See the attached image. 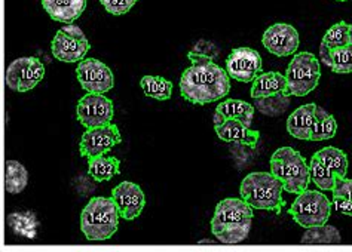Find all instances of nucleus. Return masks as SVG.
Returning <instances> with one entry per match:
<instances>
[{
  "label": "nucleus",
  "instance_id": "obj_23",
  "mask_svg": "<svg viewBox=\"0 0 352 252\" xmlns=\"http://www.w3.org/2000/svg\"><path fill=\"white\" fill-rule=\"evenodd\" d=\"M27 183H29V172L25 166L18 161L5 162V190L9 194H20Z\"/></svg>",
  "mask_w": 352,
  "mask_h": 252
},
{
  "label": "nucleus",
  "instance_id": "obj_29",
  "mask_svg": "<svg viewBox=\"0 0 352 252\" xmlns=\"http://www.w3.org/2000/svg\"><path fill=\"white\" fill-rule=\"evenodd\" d=\"M321 43L329 46L330 49L352 43V25L345 21H340L335 25H331L326 32V34H324Z\"/></svg>",
  "mask_w": 352,
  "mask_h": 252
},
{
  "label": "nucleus",
  "instance_id": "obj_19",
  "mask_svg": "<svg viewBox=\"0 0 352 252\" xmlns=\"http://www.w3.org/2000/svg\"><path fill=\"white\" fill-rule=\"evenodd\" d=\"M254 107L250 102L241 100H225L221 101L214 111V126L223 124L226 119L241 120L244 125L250 126L254 117Z\"/></svg>",
  "mask_w": 352,
  "mask_h": 252
},
{
  "label": "nucleus",
  "instance_id": "obj_28",
  "mask_svg": "<svg viewBox=\"0 0 352 252\" xmlns=\"http://www.w3.org/2000/svg\"><path fill=\"white\" fill-rule=\"evenodd\" d=\"M330 170L336 174L338 179H345L348 172V157L345 152L336 147H324L315 153Z\"/></svg>",
  "mask_w": 352,
  "mask_h": 252
},
{
  "label": "nucleus",
  "instance_id": "obj_5",
  "mask_svg": "<svg viewBox=\"0 0 352 252\" xmlns=\"http://www.w3.org/2000/svg\"><path fill=\"white\" fill-rule=\"evenodd\" d=\"M271 172L283 183L284 192L299 194L311 183L309 165L303 156L292 147H281L271 157Z\"/></svg>",
  "mask_w": 352,
  "mask_h": 252
},
{
  "label": "nucleus",
  "instance_id": "obj_15",
  "mask_svg": "<svg viewBox=\"0 0 352 252\" xmlns=\"http://www.w3.org/2000/svg\"><path fill=\"white\" fill-rule=\"evenodd\" d=\"M112 198L116 202L120 218H125L128 221L140 217L146 205V198L142 187L131 181L119 183L112 190Z\"/></svg>",
  "mask_w": 352,
  "mask_h": 252
},
{
  "label": "nucleus",
  "instance_id": "obj_16",
  "mask_svg": "<svg viewBox=\"0 0 352 252\" xmlns=\"http://www.w3.org/2000/svg\"><path fill=\"white\" fill-rule=\"evenodd\" d=\"M217 137L221 141L226 143H238L247 147L254 148L258 141V130L250 129V126L244 125L241 120L236 119H226L223 124L214 126Z\"/></svg>",
  "mask_w": 352,
  "mask_h": 252
},
{
  "label": "nucleus",
  "instance_id": "obj_27",
  "mask_svg": "<svg viewBox=\"0 0 352 252\" xmlns=\"http://www.w3.org/2000/svg\"><path fill=\"white\" fill-rule=\"evenodd\" d=\"M8 226L15 233L16 236L33 239L36 236V227H38V221L33 212L24 211V212H14L8 217Z\"/></svg>",
  "mask_w": 352,
  "mask_h": 252
},
{
  "label": "nucleus",
  "instance_id": "obj_26",
  "mask_svg": "<svg viewBox=\"0 0 352 252\" xmlns=\"http://www.w3.org/2000/svg\"><path fill=\"white\" fill-rule=\"evenodd\" d=\"M140 87L146 97L157 101H166L173 95V83L161 76H143Z\"/></svg>",
  "mask_w": 352,
  "mask_h": 252
},
{
  "label": "nucleus",
  "instance_id": "obj_30",
  "mask_svg": "<svg viewBox=\"0 0 352 252\" xmlns=\"http://www.w3.org/2000/svg\"><path fill=\"white\" fill-rule=\"evenodd\" d=\"M330 70L338 74L352 73V43L331 49V67Z\"/></svg>",
  "mask_w": 352,
  "mask_h": 252
},
{
  "label": "nucleus",
  "instance_id": "obj_31",
  "mask_svg": "<svg viewBox=\"0 0 352 252\" xmlns=\"http://www.w3.org/2000/svg\"><path fill=\"white\" fill-rule=\"evenodd\" d=\"M137 2L138 0H100V3L103 5L106 11L116 16L128 14Z\"/></svg>",
  "mask_w": 352,
  "mask_h": 252
},
{
  "label": "nucleus",
  "instance_id": "obj_1",
  "mask_svg": "<svg viewBox=\"0 0 352 252\" xmlns=\"http://www.w3.org/2000/svg\"><path fill=\"white\" fill-rule=\"evenodd\" d=\"M190 65L180 79L182 97L192 104L206 106L225 98L230 91V78L210 55L192 51L188 54Z\"/></svg>",
  "mask_w": 352,
  "mask_h": 252
},
{
  "label": "nucleus",
  "instance_id": "obj_4",
  "mask_svg": "<svg viewBox=\"0 0 352 252\" xmlns=\"http://www.w3.org/2000/svg\"><path fill=\"white\" fill-rule=\"evenodd\" d=\"M283 183L272 172H252L241 183V198L253 209L281 212L285 205L283 199Z\"/></svg>",
  "mask_w": 352,
  "mask_h": 252
},
{
  "label": "nucleus",
  "instance_id": "obj_3",
  "mask_svg": "<svg viewBox=\"0 0 352 252\" xmlns=\"http://www.w3.org/2000/svg\"><path fill=\"white\" fill-rule=\"evenodd\" d=\"M120 214L113 198H92L80 214V230L91 242H104L119 227Z\"/></svg>",
  "mask_w": 352,
  "mask_h": 252
},
{
  "label": "nucleus",
  "instance_id": "obj_2",
  "mask_svg": "<svg viewBox=\"0 0 352 252\" xmlns=\"http://www.w3.org/2000/svg\"><path fill=\"white\" fill-rule=\"evenodd\" d=\"M253 208L241 198L220 201L211 218V231L220 244L236 245L244 242L252 230Z\"/></svg>",
  "mask_w": 352,
  "mask_h": 252
},
{
  "label": "nucleus",
  "instance_id": "obj_22",
  "mask_svg": "<svg viewBox=\"0 0 352 252\" xmlns=\"http://www.w3.org/2000/svg\"><path fill=\"white\" fill-rule=\"evenodd\" d=\"M119 166L120 162L116 157H104V154L94 156L88 161V174L96 181L104 183L119 174Z\"/></svg>",
  "mask_w": 352,
  "mask_h": 252
},
{
  "label": "nucleus",
  "instance_id": "obj_8",
  "mask_svg": "<svg viewBox=\"0 0 352 252\" xmlns=\"http://www.w3.org/2000/svg\"><path fill=\"white\" fill-rule=\"evenodd\" d=\"M52 55L61 62H80L91 49V43L85 33L78 25L67 24L54 36L51 45Z\"/></svg>",
  "mask_w": 352,
  "mask_h": 252
},
{
  "label": "nucleus",
  "instance_id": "obj_13",
  "mask_svg": "<svg viewBox=\"0 0 352 252\" xmlns=\"http://www.w3.org/2000/svg\"><path fill=\"white\" fill-rule=\"evenodd\" d=\"M261 54L252 48H236L226 58V71L229 78L241 83L253 82L262 73Z\"/></svg>",
  "mask_w": 352,
  "mask_h": 252
},
{
  "label": "nucleus",
  "instance_id": "obj_17",
  "mask_svg": "<svg viewBox=\"0 0 352 252\" xmlns=\"http://www.w3.org/2000/svg\"><path fill=\"white\" fill-rule=\"evenodd\" d=\"M88 0H42V6L54 21L75 23L83 14Z\"/></svg>",
  "mask_w": 352,
  "mask_h": 252
},
{
  "label": "nucleus",
  "instance_id": "obj_24",
  "mask_svg": "<svg viewBox=\"0 0 352 252\" xmlns=\"http://www.w3.org/2000/svg\"><path fill=\"white\" fill-rule=\"evenodd\" d=\"M336 119L329 115L326 110L317 106V110H315V124L309 141H326V139H330L336 135Z\"/></svg>",
  "mask_w": 352,
  "mask_h": 252
},
{
  "label": "nucleus",
  "instance_id": "obj_18",
  "mask_svg": "<svg viewBox=\"0 0 352 252\" xmlns=\"http://www.w3.org/2000/svg\"><path fill=\"white\" fill-rule=\"evenodd\" d=\"M252 83H253L252 97L254 100L285 95V91H287L285 74H281L278 71L261 73Z\"/></svg>",
  "mask_w": 352,
  "mask_h": 252
},
{
  "label": "nucleus",
  "instance_id": "obj_9",
  "mask_svg": "<svg viewBox=\"0 0 352 252\" xmlns=\"http://www.w3.org/2000/svg\"><path fill=\"white\" fill-rule=\"evenodd\" d=\"M45 78V67L39 58H16L6 69V87L15 92H27L36 88Z\"/></svg>",
  "mask_w": 352,
  "mask_h": 252
},
{
  "label": "nucleus",
  "instance_id": "obj_12",
  "mask_svg": "<svg viewBox=\"0 0 352 252\" xmlns=\"http://www.w3.org/2000/svg\"><path fill=\"white\" fill-rule=\"evenodd\" d=\"M120 141H122V137H120L118 126L113 124L88 128L80 138V156L89 159L94 156L106 154Z\"/></svg>",
  "mask_w": 352,
  "mask_h": 252
},
{
  "label": "nucleus",
  "instance_id": "obj_33",
  "mask_svg": "<svg viewBox=\"0 0 352 252\" xmlns=\"http://www.w3.org/2000/svg\"><path fill=\"white\" fill-rule=\"evenodd\" d=\"M333 194H340V196H346L352 201V179H338L335 187L331 189Z\"/></svg>",
  "mask_w": 352,
  "mask_h": 252
},
{
  "label": "nucleus",
  "instance_id": "obj_32",
  "mask_svg": "<svg viewBox=\"0 0 352 252\" xmlns=\"http://www.w3.org/2000/svg\"><path fill=\"white\" fill-rule=\"evenodd\" d=\"M331 205L335 207V209L344 216L352 217V201L346 196H340V194H333V201Z\"/></svg>",
  "mask_w": 352,
  "mask_h": 252
},
{
  "label": "nucleus",
  "instance_id": "obj_20",
  "mask_svg": "<svg viewBox=\"0 0 352 252\" xmlns=\"http://www.w3.org/2000/svg\"><path fill=\"white\" fill-rule=\"evenodd\" d=\"M315 110H317V104H305L296 108L289 116V119H287V130L293 138L311 139L315 124Z\"/></svg>",
  "mask_w": 352,
  "mask_h": 252
},
{
  "label": "nucleus",
  "instance_id": "obj_6",
  "mask_svg": "<svg viewBox=\"0 0 352 252\" xmlns=\"http://www.w3.org/2000/svg\"><path fill=\"white\" fill-rule=\"evenodd\" d=\"M321 64L311 52L294 54L285 71L287 97H305L318 87Z\"/></svg>",
  "mask_w": 352,
  "mask_h": 252
},
{
  "label": "nucleus",
  "instance_id": "obj_10",
  "mask_svg": "<svg viewBox=\"0 0 352 252\" xmlns=\"http://www.w3.org/2000/svg\"><path fill=\"white\" fill-rule=\"evenodd\" d=\"M115 115V106L112 100L104 94H88L82 97L76 107V116L82 126L96 128L112 124Z\"/></svg>",
  "mask_w": 352,
  "mask_h": 252
},
{
  "label": "nucleus",
  "instance_id": "obj_7",
  "mask_svg": "<svg viewBox=\"0 0 352 252\" xmlns=\"http://www.w3.org/2000/svg\"><path fill=\"white\" fill-rule=\"evenodd\" d=\"M289 214L299 226L308 229L326 224L331 214V202L318 190H305L298 194Z\"/></svg>",
  "mask_w": 352,
  "mask_h": 252
},
{
  "label": "nucleus",
  "instance_id": "obj_11",
  "mask_svg": "<svg viewBox=\"0 0 352 252\" xmlns=\"http://www.w3.org/2000/svg\"><path fill=\"white\" fill-rule=\"evenodd\" d=\"M78 80L91 94H106L115 87V76L107 65L96 58H85L78 64Z\"/></svg>",
  "mask_w": 352,
  "mask_h": 252
},
{
  "label": "nucleus",
  "instance_id": "obj_14",
  "mask_svg": "<svg viewBox=\"0 0 352 252\" xmlns=\"http://www.w3.org/2000/svg\"><path fill=\"white\" fill-rule=\"evenodd\" d=\"M299 33L293 25L278 23L266 29L262 37V43L271 54L276 57H289L299 49Z\"/></svg>",
  "mask_w": 352,
  "mask_h": 252
},
{
  "label": "nucleus",
  "instance_id": "obj_25",
  "mask_svg": "<svg viewBox=\"0 0 352 252\" xmlns=\"http://www.w3.org/2000/svg\"><path fill=\"white\" fill-rule=\"evenodd\" d=\"M309 172H311V181L317 185L320 190H330L335 187L338 176L330 168L324 163L318 156H312L309 162Z\"/></svg>",
  "mask_w": 352,
  "mask_h": 252
},
{
  "label": "nucleus",
  "instance_id": "obj_21",
  "mask_svg": "<svg viewBox=\"0 0 352 252\" xmlns=\"http://www.w3.org/2000/svg\"><path fill=\"white\" fill-rule=\"evenodd\" d=\"M342 236L335 226L321 224V226L308 227L302 236L303 245H339Z\"/></svg>",
  "mask_w": 352,
  "mask_h": 252
},
{
  "label": "nucleus",
  "instance_id": "obj_34",
  "mask_svg": "<svg viewBox=\"0 0 352 252\" xmlns=\"http://www.w3.org/2000/svg\"><path fill=\"white\" fill-rule=\"evenodd\" d=\"M320 61L324 65H327L329 69L331 67V49L324 43H321V46H320Z\"/></svg>",
  "mask_w": 352,
  "mask_h": 252
},
{
  "label": "nucleus",
  "instance_id": "obj_35",
  "mask_svg": "<svg viewBox=\"0 0 352 252\" xmlns=\"http://www.w3.org/2000/svg\"><path fill=\"white\" fill-rule=\"evenodd\" d=\"M338 2H348V0H338Z\"/></svg>",
  "mask_w": 352,
  "mask_h": 252
}]
</instances>
